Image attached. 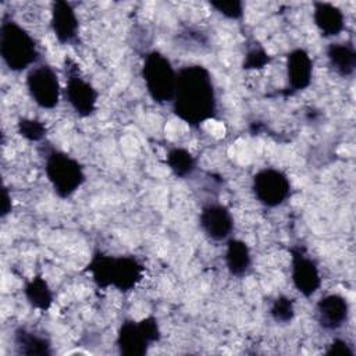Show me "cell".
<instances>
[{
  "label": "cell",
  "instance_id": "6da1fadb",
  "mask_svg": "<svg viewBox=\"0 0 356 356\" xmlns=\"http://www.w3.org/2000/svg\"><path fill=\"white\" fill-rule=\"evenodd\" d=\"M171 104L174 114L191 127H199L213 118L217 111V96L209 70L200 64L179 68Z\"/></svg>",
  "mask_w": 356,
  "mask_h": 356
},
{
  "label": "cell",
  "instance_id": "7a4b0ae2",
  "mask_svg": "<svg viewBox=\"0 0 356 356\" xmlns=\"http://www.w3.org/2000/svg\"><path fill=\"white\" fill-rule=\"evenodd\" d=\"M85 270L99 288L113 286L121 292L132 291L143 278L145 266L134 256H111L95 252Z\"/></svg>",
  "mask_w": 356,
  "mask_h": 356
},
{
  "label": "cell",
  "instance_id": "3957f363",
  "mask_svg": "<svg viewBox=\"0 0 356 356\" xmlns=\"http://www.w3.org/2000/svg\"><path fill=\"white\" fill-rule=\"evenodd\" d=\"M0 54L10 71L21 72L39 60V49L32 35L17 21L3 17L0 26Z\"/></svg>",
  "mask_w": 356,
  "mask_h": 356
},
{
  "label": "cell",
  "instance_id": "277c9868",
  "mask_svg": "<svg viewBox=\"0 0 356 356\" xmlns=\"http://www.w3.org/2000/svg\"><path fill=\"white\" fill-rule=\"evenodd\" d=\"M43 160L46 177L58 197L67 199L83 185L86 179L83 167L72 156L53 146H44Z\"/></svg>",
  "mask_w": 356,
  "mask_h": 356
},
{
  "label": "cell",
  "instance_id": "5b68a950",
  "mask_svg": "<svg viewBox=\"0 0 356 356\" xmlns=\"http://www.w3.org/2000/svg\"><path fill=\"white\" fill-rule=\"evenodd\" d=\"M142 78L149 96L159 104L171 103L175 92L177 71L171 61L159 50H150L143 57Z\"/></svg>",
  "mask_w": 356,
  "mask_h": 356
},
{
  "label": "cell",
  "instance_id": "8992f818",
  "mask_svg": "<svg viewBox=\"0 0 356 356\" xmlns=\"http://www.w3.org/2000/svg\"><path fill=\"white\" fill-rule=\"evenodd\" d=\"M65 99L79 117H90L96 111L99 93L95 86L83 78L79 65L71 60H64Z\"/></svg>",
  "mask_w": 356,
  "mask_h": 356
},
{
  "label": "cell",
  "instance_id": "52a82bcc",
  "mask_svg": "<svg viewBox=\"0 0 356 356\" xmlns=\"http://www.w3.org/2000/svg\"><path fill=\"white\" fill-rule=\"evenodd\" d=\"M252 191L259 203L266 207H278L291 195V182L285 172L277 168H261L252 178Z\"/></svg>",
  "mask_w": 356,
  "mask_h": 356
},
{
  "label": "cell",
  "instance_id": "ba28073f",
  "mask_svg": "<svg viewBox=\"0 0 356 356\" xmlns=\"http://www.w3.org/2000/svg\"><path fill=\"white\" fill-rule=\"evenodd\" d=\"M26 88L32 100L42 108L51 110L60 102V81L56 71L47 64H39L29 70Z\"/></svg>",
  "mask_w": 356,
  "mask_h": 356
},
{
  "label": "cell",
  "instance_id": "9c48e42d",
  "mask_svg": "<svg viewBox=\"0 0 356 356\" xmlns=\"http://www.w3.org/2000/svg\"><path fill=\"white\" fill-rule=\"evenodd\" d=\"M291 252V277L293 286L305 298L313 296L321 286V277L316 261L309 257L300 246H292Z\"/></svg>",
  "mask_w": 356,
  "mask_h": 356
},
{
  "label": "cell",
  "instance_id": "30bf717a",
  "mask_svg": "<svg viewBox=\"0 0 356 356\" xmlns=\"http://www.w3.org/2000/svg\"><path fill=\"white\" fill-rule=\"evenodd\" d=\"M199 224L203 234L214 242L228 239L234 231V217L231 211L227 206L217 202L206 203L202 207Z\"/></svg>",
  "mask_w": 356,
  "mask_h": 356
},
{
  "label": "cell",
  "instance_id": "8fae6325",
  "mask_svg": "<svg viewBox=\"0 0 356 356\" xmlns=\"http://www.w3.org/2000/svg\"><path fill=\"white\" fill-rule=\"evenodd\" d=\"M50 25L56 39L63 44H71L78 39L79 22L71 3L56 0L51 4Z\"/></svg>",
  "mask_w": 356,
  "mask_h": 356
},
{
  "label": "cell",
  "instance_id": "7c38bea8",
  "mask_svg": "<svg viewBox=\"0 0 356 356\" xmlns=\"http://www.w3.org/2000/svg\"><path fill=\"white\" fill-rule=\"evenodd\" d=\"M288 93H296L310 86L313 79V60L305 49H293L286 57Z\"/></svg>",
  "mask_w": 356,
  "mask_h": 356
},
{
  "label": "cell",
  "instance_id": "4fadbf2b",
  "mask_svg": "<svg viewBox=\"0 0 356 356\" xmlns=\"http://www.w3.org/2000/svg\"><path fill=\"white\" fill-rule=\"evenodd\" d=\"M316 314L321 328L335 331L346 323L349 317V303L342 295L328 293L317 302Z\"/></svg>",
  "mask_w": 356,
  "mask_h": 356
},
{
  "label": "cell",
  "instance_id": "5bb4252c",
  "mask_svg": "<svg viewBox=\"0 0 356 356\" xmlns=\"http://www.w3.org/2000/svg\"><path fill=\"white\" fill-rule=\"evenodd\" d=\"M150 342L145 337L138 321L125 320L117 334V346L124 356H143L150 348Z\"/></svg>",
  "mask_w": 356,
  "mask_h": 356
},
{
  "label": "cell",
  "instance_id": "9a60e30c",
  "mask_svg": "<svg viewBox=\"0 0 356 356\" xmlns=\"http://www.w3.org/2000/svg\"><path fill=\"white\" fill-rule=\"evenodd\" d=\"M313 7V19L323 36H338L343 31L345 17L339 7L325 1H316Z\"/></svg>",
  "mask_w": 356,
  "mask_h": 356
},
{
  "label": "cell",
  "instance_id": "2e32d148",
  "mask_svg": "<svg viewBox=\"0 0 356 356\" xmlns=\"http://www.w3.org/2000/svg\"><path fill=\"white\" fill-rule=\"evenodd\" d=\"M14 346L19 355L50 356L53 353L49 338L25 327H18L14 331Z\"/></svg>",
  "mask_w": 356,
  "mask_h": 356
},
{
  "label": "cell",
  "instance_id": "e0dca14e",
  "mask_svg": "<svg viewBox=\"0 0 356 356\" xmlns=\"http://www.w3.org/2000/svg\"><path fill=\"white\" fill-rule=\"evenodd\" d=\"M225 266L231 275L245 277L252 267V254L246 242L242 239L231 238L227 242L225 250Z\"/></svg>",
  "mask_w": 356,
  "mask_h": 356
},
{
  "label": "cell",
  "instance_id": "ac0fdd59",
  "mask_svg": "<svg viewBox=\"0 0 356 356\" xmlns=\"http://www.w3.org/2000/svg\"><path fill=\"white\" fill-rule=\"evenodd\" d=\"M330 67L341 76H352L356 70V51L349 43H331L327 47Z\"/></svg>",
  "mask_w": 356,
  "mask_h": 356
},
{
  "label": "cell",
  "instance_id": "d6986e66",
  "mask_svg": "<svg viewBox=\"0 0 356 356\" xmlns=\"http://www.w3.org/2000/svg\"><path fill=\"white\" fill-rule=\"evenodd\" d=\"M28 303L40 312H47L53 305V292L42 275L32 277L24 288Z\"/></svg>",
  "mask_w": 356,
  "mask_h": 356
},
{
  "label": "cell",
  "instance_id": "ffe728a7",
  "mask_svg": "<svg viewBox=\"0 0 356 356\" xmlns=\"http://www.w3.org/2000/svg\"><path fill=\"white\" fill-rule=\"evenodd\" d=\"M167 165L177 178H188L196 170L195 156L185 147H171L165 157Z\"/></svg>",
  "mask_w": 356,
  "mask_h": 356
},
{
  "label": "cell",
  "instance_id": "44dd1931",
  "mask_svg": "<svg viewBox=\"0 0 356 356\" xmlns=\"http://www.w3.org/2000/svg\"><path fill=\"white\" fill-rule=\"evenodd\" d=\"M17 131L24 139H26L29 142H42V140H44L46 134H47V128L42 121L33 120V118H26V117L18 118Z\"/></svg>",
  "mask_w": 356,
  "mask_h": 356
},
{
  "label": "cell",
  "instance_id": "7402d4cb",
  "mask_svg": "<svg viewBox=\"0 0 356 356\" xmlns=\"http://www.w3.org/2000/svg\"><path fill=\"white\" fill-rule=\"evenodd\" d=\"M270 314L277 323H291L295 316V302L292 298L286 295L277 296L271 306H270Z\"/></svg>",
  "mask_w": 356,
  "mask_h": 356
},
{
  "label": "cell",
  "instance_id": "603a6c76",
  "mask_svg": "<svg viewBox=\"0 0 356 356\" xmlns=\"http://www.w3.org/2000/svg\"><path fill=\"white\" fill-rule=\"evenodd\" d=\"M271 61L270 54L261 47V46H254L249 49L245 54L242 68L243 70H263L267 67Z\"/></svg>",
  "mask_w": 356,
  "mask_h": 356
},
{
  "label": "cell",
  "instance_id": "cb8c5ba5",
  "mask_svg": "<svg viewBox=\"0 0 356 356\" xmlns=\"http://www.w3.org/2000/svg\"><path fill=\"white\" fill-rule=\"evenodd\" d=\"M209 4L221 15L229 19H241L243 17V3L241 0H231V1H222V0H213L209 1Z\"/></svg>",
  "mask_w": 356,
  "mask_h": 356
},
{
  "label": "cell",
  "instance_id": "d4e9b609",
  "mask_svg": "<svg viewBox=\"0 0 356 356\" xmlns=\"http://www.w3.org/2000/svg\"><path fill=\"white\" fill-rule=\"evenodd\" d=\"M139 323V327L142 328L145 337L147 338V341L150 343L159 342L161 338V332H160V327L157 323V318L154 316H147L145 318H142Z\"/></svg>",
  "mask_w": 356,
  "mask_h": 356
},
{
  "label": "cell",
  "instance_id": "484cf974",
  "mask_svg": "<svg viewBox=\"0 0 356 356\" xmlns=\"http://www.w3.org/2000/svg\"><path fill=\"white\" fill-rule=\"evenodd\" d=\"M325 355H328V356H355V350L348 341H345L342 338H335L325 349Z\"/></svg>",
  "mask_w": 356,
  "mask_h": 356
},
{
  "label": "cell",
  "instance_id": "4316f807",
  "mask_svg": "<svg viewBox=\"0 0 356 356\" xmlns=\"http://www.w3.org/2000/svg\"><path fill=\"white\" fill-rule=\"evenodd\" d=\"M13 210V202H11V195L8 193V189L4 186L3 188V202H1V217L4 218L7 214H10Z\"/></svg>",
  "mask_w": 356,
  "mask_h": 356
}]
</instances>
